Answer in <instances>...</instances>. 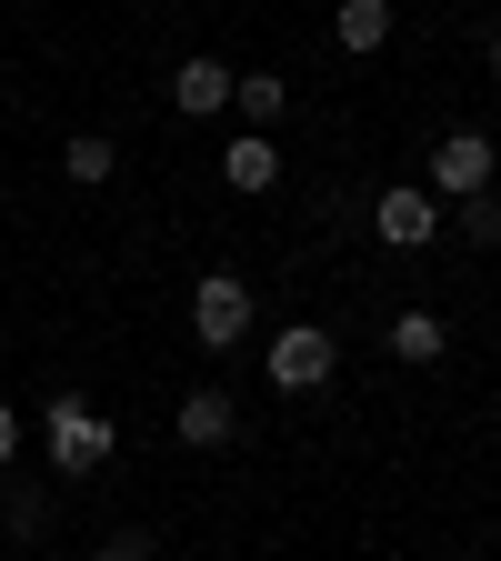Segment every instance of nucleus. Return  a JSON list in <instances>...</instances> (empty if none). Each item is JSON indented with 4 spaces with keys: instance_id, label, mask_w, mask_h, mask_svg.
<instances>
[{
    "instance_id": "9",
    "label": "nucleus",
    "mask_w": 501,
    "mask_h": 561,
    "mask_svg": "<svg viewBox=\"0 0 501 561\" xmlns=\"http://www.w3.org/2000/svg\"><path fill=\"white\" fill-rule=\"evenodd\" d=\"M231 111H241V130L292 121V81H281V70H231Z\"/></svg>"
},
{
    "instance_id": "8",
    "label": "nucleus",
    "mask_w": 501,
    "mask_h": 561,
    "mask_svg": "<svg viewBox=\"0 0 501 561\" xmlns=\"http://www.w3.org/2000/svg\"><path fill=\"white\" fill-rule=\"evenodd\" d=\"M221 181H231L241 201H261V191L281 181V140H271V130H231V140H221Z\"/></svg>"
},
{
    "instance_id": "6",
    "label": "nucleus",
    "mask_w": 501,
    "mask_h": 561,
    "mask_svg": "<svg viewBox=\"0 0 501 561\" xmlns=\"http://www.w3.org/2000/svg\"><path fill=\"white\" fill-rule=\"evenodd\" d=\"M171 432H181V451H221V442L241 432V411H231V391H221V381H201V391H181Z\"/></svg>"
},
{
    "instance_id": "3",
    "label": "nucleus",
    "mask_w": 501,
    "mask_h": 561,
    "mask_svg": "<svg viewBox=\"0 0 501 561\" xmlns=\"http://www.w3.org/2000/svg\"><path fill=\"white\" fill-rule=\"evenodd\" d=\"M251 321H261V311H251V280H241V271H201V280H191V341H201V351H241Z\"/></svg>"
},
{
    "instance_id": "16",
    "label": "nucleus",
    "mask_w": 501,
    "mask_h": 561,
    "mask_svg": "<svg viewBox=\"0 0 501 561\" xmlns=\"http://www.w3.org/2000/svg\"><path fill=\"white\" fill-rule=\"evenodd\" d=\"M11 461H21V411L0 401V471H11Z\"/></svg>"
},
{
    "instance_id": "11",
    "label": "nucleus",
    "mask_w": 501,
    "mask_h": 561,
    "mask_svg": "<svg viewBox=\"0 0 501 561\" xmlns=\"http://www.w3.org/2000/svg\"><path fill=\"white\" fill-rule=\"evenodd\" d=\"M331 41H341L351 60H372V50L391 41V0H341V11H331Z\"/></svg>"
},
{
    "instance_id": "17",
    "label": "nucleus",
    "mask_w": 501,
    "mask_h": 561,
    "mask_svg": "<svg viewBox=\"0 0 501 561\" xmlns=\"http://www.w3.org/2000/svg\"><path fill=\"white\" fill-rule=\"evenodd\" d=\"M491 81H501V31H491Z\"/></svg>"
},
{
    "instance_id": "15",
    "label": "nucleus",
    "mask_w": 501,
    "mask_h": 561,
    "mask_svg": "<svg viewBox=\"0 0 501 561\" xmlns=\"http://www.w3.org/2000/svg\"><path fill=\"white\" fill-rule=\"evenodd\" d=\"M91 561H161V551H151V531H111V541H101Z\"/></svg>"
},
{
    "instance_id": "14",
    "label": "nucleus",
    "mask_w": 501,
    "mask_h": 561,
    "mask_svg": "<svg viewBox=\"0 0 501 561\" xmlns=\"http://www.w3.org/2000/svg\"><path fill=\"white\" fill-rule=\"evenodd\" d=\"M11 531H21V541L50 531V491H41V481H11Z\"/></svg>"
},
{
    "instance_id": "7",
    "label": "nucleus",
    "mask_w": 501,
    "mask_h": 561,
    "mask_svg": "<svg viewBox=\"0 0 501 561\" xmlns=\"http://www.w3.org/2000/svg\"><path fill=\"white\" fill-rule=\"evenodd\" d=\"M171 111H181V121H221V111H231V70L210 60V50H191V60L171 70Z\"/></svg>"
},
{
    "instance_id": "1",
    "label": "nucleus",
    "mask_w": 501,
    "mask_h": 561,
    "mask_svg": "<svg viewBox=\"0 0 501 561\" xmlns=\"http://www.w3.org/2000/svg\"><path fill=\"white\" fill-rule=\"evenodd\" d=\"M41 451H50V471H60V481H91V471L121 451V432H111V411H101V401L60 391V401L41 411Z\"/></svg>"
},
{
    "instance_id": "5",
    "label": "nucleus",
    "mask_w": 501,
    "mask_h": 561,
    "mask_svg": "<svg viewBox=\"0 0 501 561\" xmlns=\"http://www.w3.org/2000/svg\"><path fill=\"white\" fill-rule=\"evenodd\" d=\"M372 231H382V251H432V241H442V201L421 191V181H382Z\"/></svg>"
},
{
    "instance_id": "2",
    "label": "nucleus",
    "mask_w": 501,
    "mask_h": 561,
    "mask_svg": "<svg viewBox=\"0 0 501 561\" xmlns=\"http://www.w3.org/2000/svg\"><path fill=\"white\" fill-rule=\"evenodd\" d=\"M261 371H271V391L311 401V391L341 371V341H331V321H281V331H271V351H261Z\"/></svg>"
},
{
    "instance_id": "10",
    "label": "nucleus",
    "mask_w": 501,
    "mask_h": 561,
    "mask_svg": "<svg viewBox=\"0 0 501 561\" xmlns=\"http://www.w3.org/2000/svg\"><path fill=\"white\" fill-rule=\"evenodd\" d=\"M391 362H411V371H432L442 351H452V331H442V311H391Z\"/></svg>"
},
{
    "instance_id": "12",
    "label": "nucleus",
    "mask_w": 501,
    "mask_h": 561,
    "mask_svg": "<svg viewBox=\"0 0 501 561\" xmlns=\"http://www.w3.org/2000/svg\"><path fill=\"white\" fill-rule=\"evenodd\" d=\"M111 171H121V151H111L101 130H70V140H60V181H81V191H101Z\"/></svg>"
},
{
    "instance_id": "4",
    "label": "nucleus",
    "mask_w": 501,
    "mask_h": 561,
    "mask_svg": "<svg viewBox=\"0 0 501 561\" xmlns=\"http://www.w3.org/2000/svg\"><path fill=\"white\" fill-rule=\"evenodd\" d=\"M491 171H501L491 130H442V140H432V171H421V191H432V201H471V191H491Z\"/></svg>"
},
{
    "instance_id": "13",
    "label": "nucleus",
    "mask_w": 501,
    "mask_h": 561,
    "mask_svg": "<svg viewBox=\"0 0 501 561\" xmlns=\"http://www.w3.org/2000/svg\"><path fill=\"white\" fill-rule=\"evenodd\" d=\"M452 210H462V241H471V251H501V201H491V191H471V201H452Z\"/></svg>"
}]
</instances>
